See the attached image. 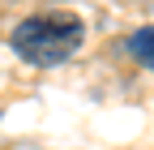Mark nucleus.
Masks as SVG:
<instances>
[{"instance_id": "1", "label": "nucleus", "mask_w": 154, "mask_h": 150, "mask_svg": "<svg viewBox=\"0 0 154 150\" xmlns=\"http://www.w3.org/2000/svg\"><path fill=\"white\" fill-rule=\"evenodd\" d=\"M82 39H86V26L77 13H34L13 30V52L26 64L56 69L82 52Z\"/></svg>"}, {"instance_id": "2", "label": "nucleus", "mask_w": 154, "mask_h": 150, "mask_svg": "<svg viewBox=\"0 0 154 150\" xmlns=\"http://www.w3.org/2000/svg\"><path fill=\"white\" fill-rule=\"evenodd\" d=\"M128 56H133L137 64L154 69V26H141V30L128 39Z\"/></svg>"}]
</instances>
